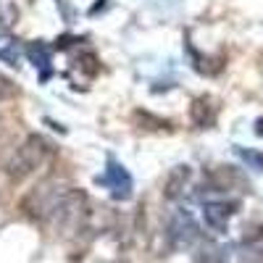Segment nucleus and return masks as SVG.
<instances>
[{"instance_id":"nucleus-1","label":"nucleus","mask_w":263,"mask_h":263,"mask_svg":"<svg viewBox=\"0 0 263 263\" xmlns=\"http://www.w3.org/2000/svg\"><path fill=\"white\" fill-rule=\"evenodd\" d=\"M48 153H50V142L48 140H42L37 135L27 137V142L16 147V153L11 156L8 161V177L21 182V179H27L29 174H34L42 163H45L48 158Z\"/></svg>"},{"instance_id":"nucleus-2","label":"nucleus","mask_w":263,"mask_h":263,"mask_svg":"<svg viewBox=\"0 0 263 263\" xmlns=\"http://www.w3.org/2000/svg\"><path fill=\"white\" fill-rule=\"evenodd\" d=\"M213 119H216V108L211 105L208 98H200V100L192 103V121L197 126H208Z\"/></svg>"},{"instance_id":"nucleus-3","label":"nucleus","mask_w":263,"mask_h":263,"mask_svg":"<svg viewBox=\"0 0 263 263\" xmlns=\"http://www.w3.org/2000/svg\"><path fill=\"white\" fill-rule=\"evenodd\" d=\"M187 177H190V168H187V166L174 168V171L168 174V182H166V195H168V197H177V195H179V190L184 187Z\"/></svg>"},{"instance_id":"nucleus-4","label":"nucleus","mask_w":263,"mask_h":263,"mask_svg":"<svg viewBox=\"0 0 263 263\" xmlns=\"http://www.w3.org/2000/svg\"><path fill=\"white\" fill-rule=\"evenodd\" d=\"M229 213H232V211H229L227 205H218V203L205 208V218H208V224H211L213 229H224V227H227Z\"/></svg>"},{"instance_id":"nucleus-5","label":"nucleus","mask_w":263,"mask_h":263,"mask_svg":"<svg viewBox=\"0 0 263 263\" xmlns=\"http://www.w3.org/2000/svg\"><path fill=\"white\" fill-rule=\"evenodd\" d=\"M13 95V84H11V79H6L3 74H0V100H6V98H11Z\"/></svg>"},{"instance_id":"nucleus-6","label":"nucleus","mask_w":263,"mask_h":263,"mask_svg":"<svg viewBox=\"0 0 263 263\" xmlns=\"http://www.w3.org/2000/svg\"><path fill=\"white\" fill-rule=\"evenodd\" d=\"M242 158H245L248 163H253V166H258V168L263 171V156H258V153H245V150H242Z\"/></svg>"},{"instance_id":"nucleus-7","label":"nucleus","mask_w":263,"mask_h":263,"mask_svg":"<svg viewBox=\"0 0 263 263\" xmlns=\"http://www.w3.org/2000/svg\"><path fill=\"white\" fill-rule=\"evenodd\" d=\"M3 132H6V119L0 116V137H3Z\"/></svg>"},{"instance_id":"nucleus-8","label":"nucleus","mask_w":263,"mask_h":263,"mask_svg":"<svg viewBox=\"0 0 263 263\" xmlns=\"http://www.w3.org/2000/svg\"><path fill=\"white\" fill-rule=\"evenodd\" d=\"M255 132H258V135H263V119H260V121L255 124Z\"/></svg>"}]
</instances>
